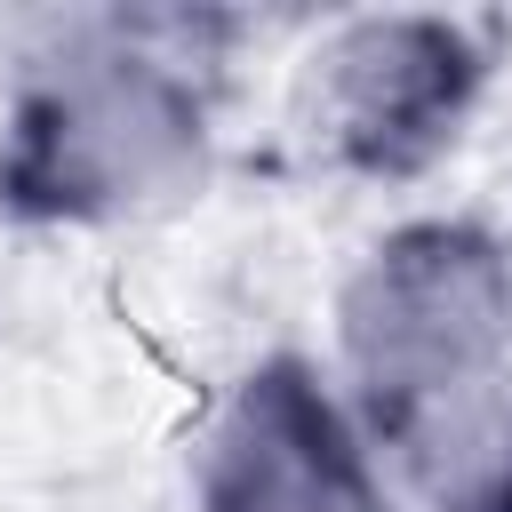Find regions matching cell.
Segmentation results:
<instances>
[{"mask_svg":"<svg viewBox=\"0 0 512 512\" xmlns=\"http://www.w3.org/2000/svg\"><path fill=\"white\" fill-rule=\"evenodd\" d=\"M408 456L440 512H512V384L472 376L424 400L408 424Z\"/></svg>","mask_w":512,"mask_h":512,"instance_id":"cell-5","label":"cell"},{"mask_svg":"<svg viewBox=\"0 0 512 512\" xmlns=\"http://www.w3.org/2000/svg\"><path fill=\"white\" fill-rule=\"evenodd\" d=\"M504 280H512V256H504Z\"/></svg>","mask_w":512,"mask_h":512,"instance_id":"cell-6","label":"cell"},{"mask_svg":"<svg viewBox=\"0 0 512 512\" xmlns=\"http://www.w3.org/2000/svg\"><path fill=\"white\" fill-rule=\"evenodd\" d=\"M16 168L56 208H136L192 168V112L152 64L96 56L32 104Z\"/></svg>","mask_w":512,"mask_h":512,"instance_id":"cell-2","label":"cell"},{"mask_svg":"<svg viewBox=\"0 0 512 512\" xmlns=\"http://www.w3.org/2000/svg\"><path fill=\"white\" fill-rule=\"evenodd\" d=\"M464 48L440 24H360L328 48V112L336 136L368 160H392L432 136L440 112H456Z\"/></svg>","mask_w":512,"mask_h":512,"instance_id":"cell-4","label":"cell"},{"mask_svg":"<svg viewBox=\"0 0 512 512\" xmlns=\"http://www.w3.org/2000/svg\"><path fill=\"white\" fill-rule=\"evenodd\" d=\"M504 320H512L504 256H488L472 232H400L344 296L352 368L368 376V392L400 408H424L488 376Z\"/></svg>","mask_w":512,"mask_h":512,"instance_id":"cell-1","label":"cell"},{"mask_svg":"<svg viewBox=\"0 0 512 512\" xmlns=\"http://www.w3.org/2000/svg\"><path fill=\"white\" fill-rule=\"evenodd\" d=\"M208 512H376V488L336 408L296 368H264L216 424Z\"/></svg>","mask_w":512,"mask_h":512,"instance_id":"cell-3","label":"cell"}]
</instances>
